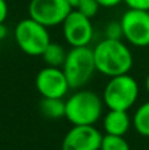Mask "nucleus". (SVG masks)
<instances>
[{
    "instance_id": "nucleus-19",
    "label": "nucleus",
    "mask_w": 149,
    "mask_h": 150,
    "mask_svg": "<svg viewBox=\"0 0 149 150\" xmlns=\"http://www.w3.org/2000/svg\"><path fill=\"white\" fill-rule=\"evenodd\" d=\"M8 17V3L7 0H0V24L4 23Z\"/></svg>"
},
{
    "instance_id": "nucleus-18",
    "label": "nucleus",
    "mask_w": 149,
    "mask_h": 150,
    "mask_svg": "<svg viewBox=\"0 0 149 150\" xmlns=\"http://www.w3.org/2000/svg\"><path fill=\"white\" fill-rule=\"evenodd\" d=\"M124 3L132 9L149 11V0H124Z\"/></svg>"
},
{
    "instance_id": "nucleus-20",
    "label": "nucleus",
    "mask_w": 149,
    "mask_h": 150,
    "mask_svg": "<svg viewBox=\"0 0 149 150\" xmlns=\"http://www.w3.org/2000/svg\"><path fill=\"white\" fill-rule=\"evenodd\" d=\"M99 3L100 7H106V8H112V7H116L119 5L120 3H123L124 0H96Z\"/></svg>"
},
{
    "instance_id": "nucleus-11",
    "label": "nucleus",
    "mask_w": 149,
    "mask_h": 150,
    "mask_svg": "<svg viewBox=\"0 0 149 150\" xmlns=\"http://www.w3.org/2000/svg\"><path fill=\"white\" fill-rule=\"evenodd\" d=\"M131 127L132 119L128 115V111L108 109V112L103 117V128L106 130V134L124 137L129 132Z\"/></svg>"
},
{
    "instance_id": "nucleus-9",
    "label": "nucleus",
    "mask_w": 149,
    "mask_h": 150,
    "mask_svg": "<svg viewBox=\"0 0 149 150\" xmlns=\"http://www.w3.org/2000/svg\"><path fill=\"white\" fill-rule=\"evenodd\" d=\"M36 88L41 98L63 99L70 90V84L61 67L46 66L36 75Z\"/></svg>"
},
{
    "instance_id": "nucleus-10",
    "label": "nucleus",
    "mask_w": 149,
    "mask_h": 150,
    "mask_svg": "<svg viewBox=\"0 0 149 150\" xmlns=\"http://www.w3.org/2000/svg\"><path fill=\"white\" fill-rule=\"evenodd\" d=\"M103 134L94 125H73L62 140L61 150H100Z\"/></svg>"
},
{
    "instance_id": "nucleus-23",
    "label": "nucleus",
    "mask_w": 149,
    "mask_h": 150,
    "mask_svg": "<svg viewBox=\"0 0 149 150\" xmlns=\"http://www.w3.org/2000/svg\"><path fill=\"white\" fill-rule=\"evenodd\" d=\"M145 88H147V91L149 93V74H148V76L145 78Z\"/></svg>"
},
{
    "instance_id": "nucleus-13",
    "label": "nucleus",
    "mask_w": 149,
    "mask_h": 150,
    "mask_svg": "<svg viewBox=\"0 0 149 150\" xmlns=\"http://www.w3.org/2000/svg\"><path fill=\"white\" fill-rule=\"evenodd\" d=\"M42 59L46 63V66H52V67H61L62 69L63 63L67 57V52L65 47L58 42H50L45 52L42 53Z\"/></svg>"
},
{
    "instance_id": "nucleus-12",
    "label": "nucleus",
    "mask_w": 149,
    "mask_h": 150,
    "mask_svg": "<svg viewBox=\"0 0 149 150\" xmlns=\"http://www.w3.org/2000/svg\"><path fill=\"white\" fill-rule=\"evenodd\" d=\"M38 111L48 120H60L65 117V100L58 98H42L38 103Z\"/></svg>"
},
{
    "instance_id": "nucleus-7",
    "label": "nucleus",
    "mask_w": 149,
    "mask_h": 150,
    "mask_svg": "<svg viewBox=\"0 0 149 150\" xmlns=\"http://www.w3.org/2000/svg\"><path fill=\"white\" fill-rule=\"evenodd\" d=\"M120 23L128 44L137 47L149 46V11L129 8L123 13Z\"/></svg>"
},
{
    "instance_id": "nucleus-15",
    "label": "nucleus",
    "mask_w": 149,
    "mask_h": 150,
    "mask_svg": "<svg viewBox=\"0 0 149 150\" xmlns=\"http://www.w3.org/2000/svg\"><path fill=\"white\" fill-rule=\"evenodd\" d=\"M100 150H131V146L127 140L121 136L104 134L102 140Z\"/></svg>"
},
{
    "instance_id": "nucleus-14",
    "label": "nucleus",
    "mask_w": 149,
    "mask_h": 150,
    "mask_svg": "<svg viewBox=\"0 0 149 150\" xmlns=\"http://www.w3.org/2000/svg\"><path fill=\"white\" fill-rule=\"evenodd\" d=\"M132 127L143 137H149V100L137 107L132 117Z\"/></svg>"
},
{
    "instance_id": "nucleus-8",
    "label": "nucleus",
    "mask_w": 149,
    "mask_h": 150,
    "mask_svg": "<svg viewBox=\"0 0 149 150\" xmlns=\"http://www.w3.org/2000/svg\"><path fill=\"white\" fill-rule=\"evenodd\" d=\"M62 33L66 42L71 47L89 46L94 37V26L91 18L73 9L62 23Z\"/></svg>"
},
{
    "instance_id": "nucleus-5",
    "label": "nucleus",
    "mask_w": 149,
    "mask_h": 150,
    "mask_svg": "<svg viewBox=\"0 0 149 150\" xmlns=\"http://www.w3.org/2000/svg\"><path fill=\"white\" fill-rule=\"evenodd\" d=\"M13 36L18 49L31 57H41L52 42L46 26L31 17L18 21L15 26Z\"/></svg>"
},
{
    "instance_id": "nucleus-21",
    "label": "nucleus",
    "mask_w": 149,
    "mask_h": 150,
    "mask_svg": "<svg viewBox=\"0 0 149 150\" xmlns=\"http://www.w3.org/2000/svg\"><path fill=\"white\" fill-rule=\"evenodd\" d=\"M7 36H8V28L4 23H1L0 24V41H3Z\"/></svg>"
},
{
    "instance_id": "nucleus-2",
    "label": "nucleus",
    "mask_w": 149,
    "mask_h": 150,
    "mask_svg": "<svg viewBox=\"0 0 149 150\" xmlns=\"http://www.w3.org/2000/svg\"><path fill=\"white\" fill-rule=\"evenodd\" d=\"M65 104V117L71 125H95L103 116V98L92 91H77L66 99Z\"/></svg>"
},
{
    "instance_id": "nucleus-16",
    "label": "nucleus",
    "mask_w": 149,
    "mask_h": 150,
    "mask_svg": "<svg viewBox=\"0 0 149 150\" xmlns=\"http://www.w3.org/2000/svg\"><path fill=\"white\" fill-rule=\"evenodd\" d=\"M104 38L108 40H123V28H121V23L119 21H111L106 25L104 29Z\"/></svg>"
},
{
    "instance_id": "nucleus-22",
    "label": "nucleus",
    "mask_w": 149,
    "mask_h": 150,
    "mask_svg": "<svg viewBox=\"0 0 149 150\" xmlns=\"http://www.w3.org/2000/svg\"><path fill=\"white\" fill-rule=\"evenodd\" d=\"M67 1H69V4L71 5V8H73V9H77V8H78L79 5L84 1V0H67Z\"/></svg>"
},
{
    "instance_id": "nucleus-1",
    "label": "nucleus",
    "mask_w": 149,
    "mask_h": 150,
    "mask_svg": "<svg viewBox=\"0 0 149 150\" xmlns=\"http://www.w3.org/2000/svg\"><path fill=\"white\" fill-rule=\"evenodd\" d=\"M96 71L106 76L128 74L133 66V55L121 40H108L98 42L94 49Z\"/></svg>"
},
{
    "instance_id": "nucleus-4",
    "label": "nucleus",
    "mask_w": 149,
    "mask_h": 150,
    "mask_svg": "<svg viewBox=\"0 0 149 150\" xmlns=\"http://www.w3.org/2000/svg\"><path fill=\"white\" fill-rule=\"evenodd\" d=\"M140 88L136 79L129 74L110 78L103 91V101L108 109L128 111L135 105Z\"/></svg>"
},
{
    "instance_id": "nucleus-6",
    "label": "nucleus",
    "mask_w": 149,
    "mask_h": 150,
    "mask_svg": "<svg viewBox=\"0 0 149 150\" xmlns=\"http://www.w3.org/2000/svg\"><path fill=\"white\" fill-rule=\"evenodd\" d=\"M71 11L67 0H31L28 5L29 17L46 28L62 25Z\"/></svg>"
},
{
    "instance_id": "nucleus-3",
    "label": "nucleus",
    "mask_w": 149,
    "mask_h": 150,
    "mask_svg": "<svg viewBox=\"0 0 149 150\" xmlns=\"http://www.w3.org/2000/svg\"><path fill=\"white\" fill-rule=\"evenodd\" d=\"M70 88H81L91 80L96 71L94 50L90 46L71 47L62 66Z\"/></svg>"
},
{
    "instance_id": "nucleus-17",
    "label": "nucleus",
    "mask_w": 149,
    "mask_h": 150,
    "mask_svg": "<svg viewBox=\"0 0 149 150\" xmlns=\"http://www.w3.org/2000/svg\"><path fill=\"white\" fill-rule=\"evenodd\" d=\"M99 8H100V5L96 0H84V1L77 8V11H79V12H81L82 15H84L86 17L92 18L98 15Z\"/></svg>"
}]
</instances>
